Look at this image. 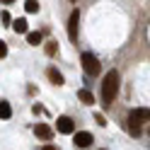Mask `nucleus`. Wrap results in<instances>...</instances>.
I'll return each mask as SVG.
<instances>
[{"instance_id": "1", "label": "nucleus", "mask_w": 150, "mask_h": 150, "mask_svg": "<svg viewBox=\"0 0 150 150\" xmlns=\"http://www.w3.org/2000/svg\"><path fill=\"white\" fill-rule=\"evenodd\" d=\"M116 92H119V73L109 70L104 75V82H102V104L109 107L111 102L116 99Z\"/></svg>"}, {"instance_id": "2", "label": "nucleus", "mask_w": 150, "mask_h": 150, "mask_svg": "<svg viewBox=\"0 0 150 150\" xmlns=\"http://www.w3.org/2000/svg\"><path fill=\"white\" fill-rule=\"evenodd\" d=\"M82 68H85V73L87 75H99V70H102V63L97 61V56L95 53H82Z\"/></svg>"}, {"instance_id": "3", "label": "nucleus", "mask_w": 150, "mask_h": 150, "mask_svg": "<svg viewBox=\"0 0 150 150\" xmlns=\"http://www.w3.org/2000/svg\"><path fill=\"white\" fill-rule=\"evenodd\" d=\"M128 121H131V124H138V126H140V121H150V109H148V107H138V109H131V114H128Z\"/></svg>"}, {"instance_id": "4", "label": "nucleus", "mask_w": 150, "mask_h": 150, "mask_svg": "<svg viewBox=\"0 0 150 150\" xmlns=\"http://www.w3.org/2000/svg\"><path fill=\"white\" fill-rule=\"evenodd\" d=\"M78 24H80V12L73 10L70 17H68V36H70V41H78Z\"/></svg>"}, {"instance_id": "5", "label": "nucleus", "mask_w": 150, "mask_h": 150, "mask_svg": "<svg viewBox=\"0 0 150 150\" xmlns=\"http://www.w3.org/2000/svg\"><path fill=\"white\" fill-rule=\"evenodd\" d=\"M73 143H75V148H87L92 143V133L90 131H78L75 138H73Z\"/></svg>"}, {"instance_id": "6", "label": "nucleus", "mask_w": 150, "mask_h": 150, "mask_svg": "<svg viewBox=\"0 0 150 150\" xmlns=\"http://www.w3.org/2000/svg\"><path fill=\"white\" fill-rule=\"evenodd\" d=\"M56 128H58V133H73V131H75V124H73V119L61 116L58 124H56Z\"/></svg>"}, {"instance_id": "7", "label": "nucleus", "mask_w": 150, "mask_h": 150, "mask_svg": "<svg viewBox=\"0 0 150 150\" xmlns=\"http://www.w3.org/2000/svg\"><path fill=\"white\" fill-rule=\"evenodd\" d=\"M34 133H36V138H41V140H51L53 138L51 126H46V124H36L34 126Z\"/></svg>"}, {"instance_id": "8", "label": "nucleus", "mask_w": 150, "mask_h": 150, "mask_svg": "<svg viewBox=\"0 0 150 150\" xmlns=\"http://www.w3.org/2000/svg\"><path fill=\"white\" fill-rule=\"evenodd\" d=\"M12 29H15L17 34H29V27H27V20H22V17L12 22Z\"/></svg>"}, {"instance_id": "9", "label": "nucleus", "mask_w": 150, "mask_h": 150, "mask_svg": "<svg viewBox=\"0 0 150 150\" xmlns=\"http://www.w3.org/2000/svg\"><path fill=\"white\" fill-rule=\"evenodd\" d=\"M46 75H49V80L53 82V85H63V75L56 70V68H49V70H46Z\"/></svg>"}, {"instance_id": "10", "label": "nucleus", "mask_w": 150, "mask_h": 150, "mask_svg": "<svg viewBox=\"0 0 150 150\" xmlns=\"http://www.w3.org/2000/svg\"><path fill=\"white\" fill-rule=\"evenodd\" d=\"M10 116H12V107H10V102L0 99V119H10Z\"/></svg>"}, {"instance_id": "11", "label": "nucleus", "mask_w": 150, "mask_h": 150, "mask_svg": "<svg viewBox=\"0 0 150 150\" xmlns=\"http://www.w3.org/2000/svg\"><path fill=\"white\" fill-rule=\"evenodd\" d=\"M78 97L85 102V104H95V95H92L90 90H78Z\"/></svg>"}, {"instance_id": "12", "label": "nucleus", "mask_w": 150, "mask_h": 150, "mask_svg": "<svg viewBox=\"0 0 150 150\" xmlns=\"http://www.w3.org/2000/svg\"><path fill=\"white\" fill-rule=\"evenodd\" d=\"M27 41H29L32 46H39L41 44V32H29L27 34Z\"/></svg>"}, {"instance_id": "13", "label": "nucleus", "mask_w": 150, "mask_h": 150, "mask_svg": "<svg viewBox=\"0 0 150 150\" xmlns=\"http://www.w3.org/2000/svg\"><path fill=\"white\" fill-rule=\"evenodd\" d=\"M24 10H27V12H39V3H36V0H27V3H24Z\"/></svg>"}, {"instance_id": "14", "label": "nucleus", "mask_w": 150, "mask_h": 150, "mask_svg": "<svg viewBox=\"0 0 150 150\" xmlns=\"http://www.w3.org/2000/svg\"><path fill=\"white\" fill-rule=\"evenodd\" d=\"M128 131H131V136H140V126L138 124H131L128 121Z\"/></svg>"}, {"instance_id": "15", "label": "nucleus", "mask_w": 150, "mask_h": 150, "mask_svg": "<svg viewBox=\"0 0 150 150\" xmlns=\"http://www.w3.org/2000/svg\"><path fill=\"white\" fill-rule=\"evenodd\" d=\"M46 53H49V56H53V53H56V41L46 44Z\"/></svg>"}, {"instance_id": "16", "label": "nucleus", "mask_w": 150, "mask_h": 150, "mask_svg": "<svg viewBox=\"0 0 150 150\" xmlns=\"http://www.w3.org/2000/svg\"><path fill=\"white\" fill-rule=\"evenodd\" d=\"M5 56H7V44L0 41V58H5Z\"/></svg>"}, {"instance_id": "17", "label": "nucleus", "mask_w": 150, "mask_h": 150, "mask_svg": "<svg viewBox=\"0 0 150 150\" xmlns=\"http://www.w3.org/2000/svg\"><path fill=\"white\" fill-rule=\"evenodd\" d=\"M95 121H97V124H99V126H107V119H104V116H102V114H95Z\"/></svg>"}, {"instance_id": "18", "label": "nucleus", "mask_w": 150, "mask_h": 150, "mask_svg": "<svg viewBox=\"0 0 150 150\" xmlns=\"http://www.w3.org/2000/svg\"><path fill=\"white\" fill-rule=\"evenodd\" d=\"M32 111H34V114H41L44 107H41V104H34V107H32Z\"/></svg>"}, {"instance_id": "19", "label": "nucleus", "mask_w": 150, "mask_h": 150, "mask_svg": "<svg viewBox=\"0 0 150 150\" xmlns=\"http://www.w3.org/2000/svg\"><path fill=\"white\" fill-rule=\"evenodd\" d=\"M41 150H58V148H53V145H44Z\"/></svg>"}, {"instance_id": "20", "label": "nucleus", "mask_w": 150, "mask_h": 150, "mask_svg": "<svg viewBox=\"0 0 150 150\" xmlns=\"http://www.w3.org/2000/svg\"><path fill=\"white\" fill-rule=\"evenodd\" d=\"M148 136H150V128H148Z\"/></svg>"}]
</instances>
